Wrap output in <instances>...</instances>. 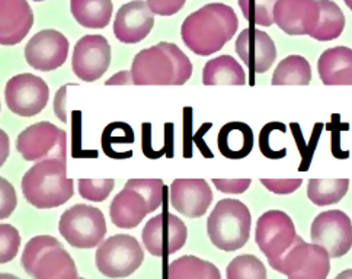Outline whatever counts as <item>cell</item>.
I'll use <instances>...</instances> for the list:
<instances>
[{"label":"cell","instance_id":"cell-20","mask_svg":"<svg viewBox=\"0 0 352 279\" xmlns=\"http://www.w3.org/2000/svg\"><path fill=\"white\" fill-rule=\"evenodd\" d=\"M212 202L210 185L204 179H175L170 185V204L188 219H199Z\"/></svg>","mask_w":352,"mask_h":279},{"label":"cell","instance_id":"cell-47","mask_svg":"<svg viewBox=\"0 0 352 279\" xmlns=\"http://www.w3.org/2000/svg\"><path fill=\"white\" fill-rule=\"evenodd\" d=\"M79 279H85V278H79Z\"/></svg>","mask_w":352,"mask_h":279},{"label":"cell","instance_id":"cell-22","mask_svg":"<svg viewBox=\"0 0 352 279\" xmlns=\"http://www.w3.org/2000/svg\"><path fill=\"white\" fill-rule=\"evenodd\" d=\"M318 73L326 86H351L352 49L342 45L326 49L319 57Z\"/></svg>","mask_w":352,"mask_h":279},{"label":"cell","instance_id":"cell-27","mask_svg":"<svg viewBox=\"0 0 352 279\" xmlns=\"http://www.w3.org/2000/svg\"><path fill=\"white\" fill-rule=\"evenodd\" d=\"M320 21L318 28L310 35L318 41H333L345 30V15L332 0H319Z\"/></svg>","mask_w":352,"mask_h":279},{"label":"cell","instance_id":"cell-19","mask_svg":"<svg viewBox=\"0 0 352 279\" xmlns=\"http://www.w3.org/2000/svg\"><path fill=\"white\" fill-rule=\"evenodd\" d=\"M155 14L144 0L125 3L117 12L114 21V35L120 43L137 44L153 30Z\"/></svg>","mask_w":352,"mask_h":279},{"label":"cell","instance_id":"cell-31","mask_svg":"<svg viewBox=\"0 0 352 279\" xmlns=\"http://www.w3.org/2000/svg\"><path fill=\"white\" fill-rule=\"evenodd\" d=\"M245 19L258 27H271L274 23V8L278 0H237Z\"/></svg>","mask_w":352,"mask_h":279},{"label":"cell","instance_id":"cell-8","mask_svg":"<svg viewBox=\"0 0 352 279\" xmlns=\"http://www.w3.org/2000/svg\"><path fill=\"white\" fill-rule=\"evenodd\" d=\"M144 259L140 243L133 236L116 234L107 238L96 249L98 271L107 278L120 279L133 275Z\"/></svg>","mask_w":352,"mask_h":279},{"label":"cell","instance_id":"cell-6","mask_svg":"<svg viewBox=\"0 0 352 279\" xmlns=\"http://www.w3.org/2000/svg\"><path fill=\"white\" fill-rule=\"evenodd\" d=\"M271 268L288 279H326L331 271V255L324 247L306 243L300 236L283 256L268 259Z\"/></svg>","mask_w":352,"mask_h":279},{"label":"cell","instance_id":"cell-46","mask_svg":"<svg viewBox=\"0 0 352 279\" xmlns=\"http://www.w3.org/2000/svg\"><path fill=\"white\" fill-rule=\"evenodd\" d=\"M34 2H43V0H34Z\"/></svg>","mask_w":352,"mask_h":279},{"label":"cell","instance_id":"cell-15","mask_svg":"<svg viewBox=\"0 0 352 279\" xmlns=\"http://www.w3.org/2000/svg\"><path fill=\"white\" fill-rule=\"evenodd\" d=\"M69 56V40L58 31L36 32L25 47V60L40 71H53L65 65Z\"/></svg>","mask_w":352,"mask_h":279},{"label":"cell","instance_id":"cell-9","mask_svg":"<svg viewBox=\"0 0 352 279\" xmlns=\"http://www.w3.org/2000/svg\"><path fill=\"white\" fill-rule=\"evenodd\" d=\"M16 150L27 161L47 159L67 161L66 131L47 121L32 124L18 135Z\"/></svg>","mask_w":352,"mask_h":279},{"label":"cell","instance_id":"cell-2","mask_svg":"<svg viewBox=\"0 0 352 279\" xmlns=\"http://www.w3.org/2000/svg\"><path fill=\"white\" fill-rule=\"evenodd\" d=\"M74 182L67 177V161L47 159L36 161L22 177V194L40 210L65 205L73 197Z\"/></svg>","mask_w":352,"mask_h":279},{"label":"cell","instance_id":"cell-39","mask_svg":"<svg viewBox=\"0 0 352 279\" xmlns=\"http://www.w3.org/2000/svg\"><path fill=\"white\" fill-rule=\"evenodd\" d=\"M212 183L216 185L220 192L223 194H243L246 192V189H249L252 181L250 179H217L214 177L212 179Z\"/></svg>","mask_w":352,"mask_h":279},{"label":"cell","instance_id":"cell-10","mask_svg":"<svg viewBox=\"0 0 352 279\" xmlns=\"http://www.w3.org/2000/svg\"><path fill=\"white\" fill-rule=\"evenodd\" d=\"M188 237L185 223L170 212H162L148 220L143 228V245L150 255L165 258L181 250Z\"/></svg>","mask_w":352,"mask_h":279},{"label":"cell","instance_id":"cell-25","mask_svg":"<svg viewBox=\"0 0 352 279\" xmlns=\"http://www.w3.org/2000/svg\"><path fill=\"white\" fill-rule=\"evenodd\" d=\"M70 10L83 28L102 30L111 22L114 5L111 0H70Z\"/></svg>","mask_w":352,"mask_h":279},{"label":"cell","instance_id":"cell-3","mask_svg":"<svg viewBox=\"0 0 352 279\" xmlns=\"http://www.w3.org/2000/svg\"><path fill=\"white\" fill-rule=\"evenodd\" d=\"M162 179H130L109 205V217L118 228H135L163 201Z\"/></svg>","mask_w":352,"mask_h":279},{"label":"cell","instance_id":"cell-42","mask_svg":"<svg viewBox=\"0 0 352 279\" xmlns=\"http://www.w3.org/2000/svg\"><path fill=\"white\" fill-rule=\"evenodd\" d=\"M2 138H3V144H2V147H3V150H2V163L6 160V156L9 155V140H6V134H5V131H2Z\"/></svg>","mask_w":352,"mask_h":279},{"label":"cell","instance_id":"cell-23","mask_svg":"<svg viewBox=\"0 0 352 279\" xmlns=\"http://www.w3.org/2000/svg\"><path fill=\"white\" fill-rule=\"evenodd\" d=\"M217 146L226 159H245L254 148L252 129L245 122L226 124L219 133Z\"/></svg>","mask_w":352,"mask_h":279},{"label":"cell","instance_id":"cell-36","mask_svg":"<svg viewBox=\"0 0 352 279\" xmlns=\"http://www.w3.org/2000/svg\"><path fill=\"white\" fill-rule=\"evenodd\" d=\"M18 204V198L14 186L6 181V177H0V219L5 220L10 217Z\"/></svg>","mask_w":352,"mask_h":279},{"label":"cell","instance_id":"cell-38","mask_svg":"<svg viewBox=\"0 0 352 279\" xmlns=\"http://www.w3.org/2000/svg\"><path fill=\"white\" fill-rule=\"evenodd\" d=\"M147 3L155 15L172 16L185 6L186 0H147Z\"/></svg>","mask_w":352,"mask_h":279},{"label":"cell","instance_id":"cell-37","mask_svg":"<svg viewBox=\"0 0 352 279\" xmlns=\"http://www.w3.org/2000/svg\"><path fill=\"white\" fill-rule=\"evenodd\" d=\"M265 186L270 192L278 194V195H288L296 192L297 189L303 183V179H261L259 181Z\"/></svg>","mask_w":352,"mask_h":279},{"label":"cell","instance_id":"cell-11","mask_svg":"<svg viewBox=\"0 0 352 279\" xmlns=\"http://www.w3.org/2000/svg\"><path fill=\"white\" fill-rule=\"evenodd\" d=\"M50 89L47 83L31 73H21L9 79L5 87V102L19 117H34L48 102Z\"/></svg>","mask_w":352,"mask_h":279},{"label":"cell","instance_id":"cell-44","mask_svg":"<svg viewBox=\"0 0 352 279\" xmlns=\"http://www.w3.org/2000/svg\"><path fill=\"white\" fill-rule=\"evenodd\" d=\"M0 279H19V278L15 276V275H12V274H2V275H0Z\"/></svg>","mask_w":352,"mask_h":279},{"label":"cell","instance_id":"cell-21","mask_svg":"<svg viewBox=\"0 0 352 279\" xmlns=\"http://www.w3.org/2000/svg\"><path fill=\"white\" fill-rule=\"evenodd\" d=\"M34 25V12L27 0H0V43L16 45Z\"/></svg>","mask_w":352,"mask_h":279},{"label":"cell","instance_id":"cell-7","mask_svg":"<svg viewBox=\"0 0 352 279\" xmlns=\"http://www.w3.org/2000/svg\"><path fill=\"white\" fill-rule=\"evenodd\" d=\"M58 232L70 246L92 249L102 243L107 234V221L100 210L78 204L61 214Z\"/></svg>","mask_w":352,"mask_h":279},{"label":"cell","instance_id":"cell-12","mask_svg":"<svg viewBox=\"0 0 352 279\" xmlns=\"http://www.w3.org/2000/svg\"><path fill=\"white\" fill-rule=\"evenodd\" d=\"M311 242L328 250L331 258L345 256L352 247V223L341 210L319 214L311 223Z\"/></svg>","mask_w":352,"mask_h":279},{"label":"cell","instance_id":"cell-17","mask_svg":"<svg viewBox=\"0 0 352 279\" xmlns=\"http://www.w3.org/2000/svg\"><path fill=\"white\" fill-rule=\"evenodd\" d=\"M319 21V0H278L274 8V22L288 35H311Z\"/></svg>","mask_w":352,"mask_h":279},{"label":"cell","instance_id":"cell-32","mask_svg":"<svg viewBox=\"0 0 352 279\" xmlns=\"http://www.w3.org/2000/svg\"><path fill=\"white\" fill-rule=\"evenodd\" d=\"M114 186V179H80L79 194L86 201L102 202L109 197Z\"/></svg>","mask_w":352,"mask_h":279},{"label":"cell","instance_id":"cell-4","mask_svg":"<svg viewBox=\"0 0 352 279\" xmlns=\"http://www.w3.org/2000/svg\"><path fill=\"white\" fill-rule=\"evenodd\" d=\"M22 268L34 279H79L70 253L53 236H36L25 246Z\"/></svg>","mask_w":352,"mask_h":279},{"label":"cell","instance_id":"cell-14","mask_svg":"<svg viewBox=\"0 0 352 279\" xmlns=\"http://www.w3.org/2000/svg\"><path fill=\"white\" fill-rule=\"evenodd\" d=\"M111 65V45L102 35H85L74 45L73 73L83 82H96Z\"/></svg>","mask_w":352,"mask_h":279},{"label":"cell","instance_id":"cell-24","mask_svg":"<svg viewBox=\"0 0 352 279\" xmlns=\"http://www.w3.org/2000/svg\"><path fill=\"white\" fill-rule=\"evenodd\" d=\"M246 73L236 58L232 56H219L207 61L203 69V83L206 86L214 85H246Z\"/></svg>","mask_w":352,"mask_h":279},{"label":"cell","instance_id":"cell-43","mask_svg":"<svg viewBox=\"0 0 352 279\" xmlns=\"http://www.w3.org/2000/svg\"><path fill=\"white\" fill-rule=\"evenodd\" d=\"M335 279H352V269H346V271L341 272Z\"/></svg>","mask_w":352,"mask_h":279},{"label":"cell","instance_id":"cell-1","mask_svg":"<svg viewBox=\"0 0 352 279\" xmlns=\"http://www.w3.org/2000/svg\"><path fill=\"white\" fill-rule=\"evenodd\" d=\"M239 27L236 12L224 3H208L188 15L181 27L185 45L197 56H211L228 44Z\"/></svg>","mask_w":352,"mask_h":279},{"label":"cell","instance_id":"cell-16","mask_svg":"<svg viewBox=\"0 0 352 279\" xmlns=\"http://www.w3.org/2000/svg\"><path fill=\"white\" fill-rule=\"evenodd\" d=\"M131 74L134 85H159L168 86L173 85L176 80V70L172 57L159 43L150 48L142 49L131 65Z\"/></svg>","mask_w":352,"mask_h":279},{"label":"cell","instance_id":"cell-18","mask_svg":"<svg viewBox=\"0 0 352 279\" xmlns=\"http://www.w3.org/2000/svg\"><path fill=\"white\" fill-rule=\"evenodd\" d=\"M236 53L250 73L262 74L271 69L276 58L272 38L258 28H245L236 40Z\"/></svg>","mask_w":352,"mask_h":279},{"label":"cell","instance_id":"cell-13","mask_svg":"<svg viewBox=\"0 0 352 279\" xmlns=\"http://www.w3.org/2000/svg\"><path fill=\"white\" fill-rule=\"evenodd\" d=\"M297 237L290 215L280 210H270L258 219L255 240L268 259H276L292 247Z\"/></svg>","mask_w":352,"mask_h":279},{"label":"cell","instance_id":"cell-5","mask_svg":"<svg viewBox=\"0 0 352 279\" xmlns=\"http://www.w3.org/2000/svg\"><path fill=\"white\" fill-rule=\"evenodd\" d=\"M252 215L243 202L221 199L207 220V234L211 243L224 252L242 249L249 240Z\"/></svg>","mask_w":352,"mask_h":279},{"label":"cell","instance_id":"cell-28","mask_svg":"<svg viewBox=\"0 0 352 279\" xmlns=\"http://www.w3.org/2000/svg\"><path fill=\"white\" fill-rule=\"evenodd\" d=\"M311 80V67L310 63L301 56H288L280 65L276 66L271 85L284 86V85H300L306 86Z\"/></svg>","mask_w":352,"mask_h":279},{"label":"cell","instance_id":"cell-33","mask_svg":"<svg viewBox=\"0 0 352 279\" xmlns=\"http://www.w3.org/2000/svg\"><path fill=\"white\" fill-rule=\"evenodd\" d=\"M21 236L10 224H0V262L8 263L14 260L19 252Z\"/></svg>","mask_w":352,"mask_h":279},{"label":"cell","instance_id":"cell-26","mask_svg":"<svg viewBox=\"0 0 352 279\" xmlns=\"http://www.w3.org/2000/svg\"><path fill=\"white\" fill-rule=\"evenodd\" d=\"M168 279H221V274L211 262L185 255L169 265Z\"/></svg>","mask_w":352,"mask_h":279},{"label":"cell","instance_id":"cell-35","mask_svg":"<svg viewBox=\"0 0 352 279\" xmlns=\"http://www.w3.org/2000/svg\"><path fill=\"white\" fill-rule=\"evenodd\" d=\"M134 142V133L129 124L114 122L109 124L102 134V148L109 150L114 144H131Z\"/></svg>","mask_w":352,"mask_h":279},{"label":"cell","instance_id":"cell-29","mask_svg":"<svg viewBox=\"0 0 352 279\" xmlns=\"http://www.w3.org/2000/svg\"><path fill=\"white\" fill-rule=\"evenodd\" d=\"M348 188V179H310L307 198L318 207L333 205L346 195Z\"/></svg>","mask_w":352,"mask_h":279},{"label":"cell","instance_id":"cell-30","mask_svg":"<svg viewBox=\"0 0 352 279\" xmlns=\"http://www.w3.org/2000/svg\"><path fill=\"white\" fill-rule=\"evenodd\" d=\"M228 279H267V269L254 255L236 256L226 269Z\"/></svg>","mask_w":352,"mask_h":279},{"label":"cell","instance_id":"cell-34","mask_svg":"<svg viewBox=\"0 0 352 279\" xmlns=\"http://www.w3.org/2000/svg\"><path fill=\"white\" fill-rule=\"evenodd\" d=\"M162 45L165 47V49L172 57V61L175 65V70H176L175 86L185 85L188 80L191 79V76H192V63H191V60L186 57V54L182 52V49H179V47L176 44L162 43Z\"/></svg>","mask_w":352,"mask_h":279},{"label":"cell","instance_id":"cell-45","mask_svg":"<svg viewBox=\"0 0 352 279\" xmlns=\"http://www.w3.org/2000/svg\"><path fill=\"white\" fill-rule=\"evenodd\" d=\"M344 2H345V5L352 10V0H344Z\"/></svg>","mask_w":352,"mask_h":279},{"label":"cell","instance_id":"cell-40","mask_svg":"<svg viewBox=\"0 0 352 279\" xmlns=\"http://www.w3.org/2000/svg\"><path fill=\"white\" fill-rule=\"evenodd\" d=\"M67 86L65 85L58 89V92L54 98V104H53V109L54 113L57 115V118L61 122H67V109H66V92H67Z\"/></svg>","mask_w":352,"mask_h":279},{"label":"cell","instance_id":"cell-41","mask_svg":"<svg viewBox=\"0 0 352 279\" xmlns=\"http://www.w3.org/2000/svg\"><path fill=\"white\" fill-rule=\"evenodd\" d=\"M133 74H131V70L127 71V70H122V71H118L117 74L112 76V78H109L105 85L107 86H112V85H133Z\"/></svg>","mask_w":352,"mask_h":279}]
</instances>
